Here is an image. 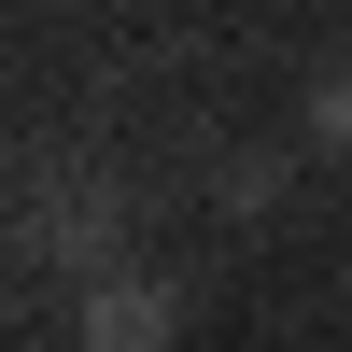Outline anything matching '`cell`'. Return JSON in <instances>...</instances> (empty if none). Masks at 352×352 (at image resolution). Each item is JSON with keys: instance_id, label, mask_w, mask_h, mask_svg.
<instances>
[{"instance_id": "1", "label": "cell", "mask_w": 352, "mask_h": 352, "mask_svg": "<svg viewBox=\"0 0 352 352\" xmlns=\"http://www.w3.org/2000/svg\"><path fill=\"white\" fill-rule=\"evenodd\" d=\"M71 324H85V352H169V338H184V296L141 282V268H99L71 296Z\"/></svg>"}, {"instance_id": "2", "label": "cell", "mask_w": 352, "mask_h": 352, "mask_svg": "<svg viewBox=\"0 0 352 352\" xmlns=\"http://www.w3.org/2000/svg\"><path fill=\"white\" fill-rule=\"evenodd\" d=\"M310 127H324V141H338V155H352V71L324 85V99H310Z\"/></svg>"}]
</instances>
